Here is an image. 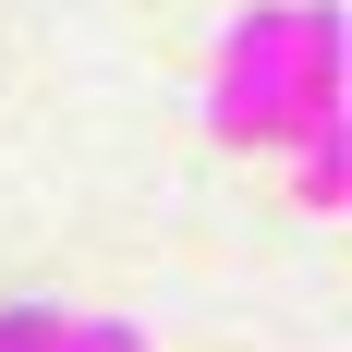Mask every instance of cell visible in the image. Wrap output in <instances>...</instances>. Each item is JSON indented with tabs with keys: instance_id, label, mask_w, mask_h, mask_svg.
Instances as JSON below:
<instances>
[{
	"instance_id": "3",
	"label": "cell",
	"mask_w": 352,
	"mask_h": 352,
	"mask_svg": "<svg viewBox=\"0 0 352 352\" xmlns=\"http://www.w3.org/2000/svg\"><path fill=\"white\" fill-rule=\"evenodd\" d=\"M49 352H134V328H122V316H73Z\"/></svg>"
},
{
	"instance_id": "1",
	"label": "cell",
	"mask_w": 352,
	"mask_h": 352,
	"mask_svg": "<svg viewBox=\"0 0 352 352\" xmlns=\"http://www.w3.org/2000/svg\"><path fill=\"white\" fill-rule=\"evenodd\" d=\"M219 134L231 146H280L340 122V12H231V49H219Z\"/></svg>"
},
{
	"instance_id": "2",
	"label": "cell",
	"mask_w": 352,
	"mask_h": 352,
	"mask_svg": "<svg viewBox=\"0 0 352 352\" xmlns=\"http://www.w3.org/2000/svg\"><path fill=\"white\" fill-rule=\"evenodd\" d=\"M61 328H73V316H49V304H12V316H0V352H49Z\"/></svg>"
}]
</instances>
